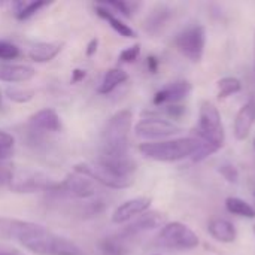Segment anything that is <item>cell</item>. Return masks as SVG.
I'll return each mask as SVG.
<instances>
[{
    "label": "cell",
    "mask_w": 255,
    "mask_h": 255,
    "mask_svg": "<svg viewBox=\"0 0 255 255\" xmlns=\"http://www.w3.org/2000/svg\"><path fill=\"white\" fill-rule=\"evenodd\" d=\"M28 251L39 255H84V251L72 241L30 221L16 220L13 236Z\"/></svg>",
    "instance_id": "obj_1"
},
{
    "label": "cell",
    "mask_w": 255,
    "mask_h": 255,
    "mask_svg": "<svg viewBox=\"0 0 255 255\" xmlns=\"http://www.w3.org/2000/svg\"><path fill=\"white\" fill-rule=\"evenodd\" d=\"M133 114L128 109H123L111 117L102 134V155L103 157H128L130 131H131Z\"/></svg>",
    "instance_id": "obj_2"
},
{
    "label": "cell",
    "mask_w": 255,
    "mask_h": 255,
    "mask_svg": "<svg viewBox=\"0 0 255 255\" xmlns=\"http://www.w3.org/2000/svg\"><path fill=\"white\" fill-rule=\"evenodd\" d=\"M202 140L196 137H181L173 140H160V142H146L139 145V151L149 160L172 163L179 161L188 157H194L200 149Z\"/></svg>",
    "instance_id": "obj_3"
},
{
    "label": "cell",
    "mask_w": 255,
    "mask_h": 255,
    "mask_svg": "<svg viewBox=\"0 0 255 255\" xmlns=\"http://www.w3.org/2000/svg\"><path fill=\"white\" fill-rule=\"evenodd\" d=\"M199 131L200 140L212 151L217 152L226 143V131L221 121V114L218 108L209 100L200 103L199 111Z\"/></svg>",
    "instance_id": "obj_4"
},
{
    "label": "cell",
    "mask_w": 255,
    "mask_h": 255,
    "mask_svg": "<svg viewBox=\"0 0 255 255\" xmlns=\"http://www.w3.org/2000/svg\"><path fill=\"white\" fill-rule=\"evenodd\" d=\"M58 182L60 181L39 170L15 169L7 187L15 193H36V191L54 193L58 187Z\"/></svg>",
    "instance_id": "obj_5"
},
{
    "label": "cell",
    "mask_w": 255,
    "mask_h": 255,
    "mask_svg": "<svg viewBox=\"0 0 255 255\" xmlns=\"http://www.w3.org/2000/svg\"><path fill=\"white\" fill-rule=\"evenodd\" d=\"M157 244L169 250L190 251L199 247V238L188 226L173 221L163 226L157 236Z\"/></svg>",
    "instance_id": "obj_6"
},
{
    "label": "cell",
    "mask_w": 255,
    "mask_h": 255,
    "mask_svg": "<svg viewBox=\"0 0 255 255\" xmlns=\"http://www.w3.org/2000/svg\"><path fill=\"white\" fill-rule=\"evenodd\" d=\"M73 170L79 175H84L90 178L93 182L102 184L103 187L114 188V190H121V188H128L133 184V178H126L114 170H111L108 166L102 164L100 161L96 163H78Z\"/></svg>",
    "instance_id": "obj_7"
},
{
    "label": "cell",
    "mask_w": 255,
    "mask_h": 255,
    "mask_svg": "<svg viewBox=\"0 0 255 255\" xmlns=\"http://www.w3.org/2000/svg\"><path fill=\"white\" fill-rule=\"evenodd\" d=\"M175 43L184 57H187L193 63H199L205 54L206 30L202 24H193L176 36Z\"/></svg>",
    "instance_id": "obj_8"
},
{
    "label": "cell",
    "mask_w": 255,
    "mask_h": 255,
    "mask_svg": "<svg viewBox=\"0 0 255 255\" xmlns=\"http://www.w3.org/2000/svg\"><path fill=\"white\" fill-rule=\"evenodd\" d=\"M96 193H97L96 184L90 178L75 172L72 175H67L64 179H61L58 182L57 190L52 194L60 196V197H66V199L88 200V199L94 197Z\"/></svg>",
    "instance_id": "obj_9"
},
{
    "label": "cell",
    "mask_w": 255,
    "mask_h": 255,
    "mask_svg": "<svg viewBox=\"0 0 255 255\" xmlns=\"http://www.w3.org/2000/svg\"><path fill=\"white\" fill-rule=\"evenodd\" d=\"M182 131V127L169 121L163 120L160 117H148L140 120L134 126L136 136L142 139H164L175 134H179Z\"/></svg>",
    "instance_id": "obj_10"
},
{
    "label": "cell",
    "mask_w": 255,
    "mask_h": 255,
    "mask_svg": "<svg viewBox=\"0 0 255 255\" xmlns=\"http://www.w3.org/2000/svg\"><path fill=\"white\" fill-rule=\"evenodd\" d=\"M193 90V85L188 81H175L161 90H158L152 99L155 106H170L178 105L181 100H184Z\"/></svg>",
    "instance_id": "obj_11"
},
{
    "label": "cell",
    "mask_w": 255,
    "mask_h": 255,
    "mask_svg": "<svg viewBox=\"0 0 255 255\" xmlns=\"http://www.w3.org/2000/svg\"><path fill=\"white\" fill-rule=\"evenodd\" d=\"M164 223H166V220H164L163 214H160V212H145L136 221H133L131 224L124 227L118 235L123 236L124 239H130V238H134V236L142 235L145 232L158 229V227L164 226Z\"/></svg>",
    "instance_id": "obj_12"
},
{
    "label": "cell",
    "mask_w": 255,
    "mask_h": 255,
    "mask_svg": "<svg viewBox=\"0 0 255 255\" xmlns=\"http://www.w3.org/2000/svg\"><path fill=\"white\" fill-rule=\"evenodd\" d=\"M149 206H151V199L149 197H134V199H130V200L124 202L123 205H120L114 211L112 221L115 224L128 223L134 217H139V215L148 212Z\"/></svg>",
    "instance_id": "obj_13"
},
{
    "label": "cell",
    "mask_w": 255,
    "mask_h": 255,
    "mask_svg": "<svg viewBox=\"0 0 255 255\" xmlns=\"http://www.w3.org/2000/svg\"><path fill=\"white\" fill-rule=\"evenodd\" d=\"M28 128L40 134L57 133L61 130V120L54 109H42L28 118Z\"/></svg>",
    "instance_id": "obj_14"
},
{
    "label": "cell",
    "mask_w": 255,
    "mask_h": 255,
    "mask_svg": "<svg viewBox=\"0 0 255 255\" xmlns=\"http://www.w3.org/2000/svg\"><path fill=\"white\" fill-rule=\"evenodd\" d=\"M255 124V100H248L235 118L233 133L238 140H245Z\"/></svg>",
    "instance_id": "obj_15"
},
{
    "label": "cell",
    "mask_w": 255,
    "mask_h": 255,
    "mask_svg": "<svg viewBox=\"0 0 255 255\" xmlns=\"http://www.w3.org/2000/svg\"><path fill=\"white\" fill-rule=\"evenodd\" d=\"M36 75V70L27 64L0 61V81L4 82H27Z\"/></svg>",
    "instance_id": "obj_16"
},
{
    "label": "cell",
    "mask_w": 255,
    "mask_h": 255,
    "mask_svg": "<svg viewBox=\"0 0 255 255\" xmlns=\"http://www.w3.org/2000/svg\"><path fill=\"white\" fill-rule=\"evenodd\" d=\"M172 18V9L166 4H157L146 16L145 19V31L149 33V34H158L164 27L166 24L169 22V19Z\"/></svg>",
    "instance_id": "obj_17"
},
{
    "label": "cell",
    "mask_w": 255,
    "mask_h": 255,
    "mask_svg": "<svg viewBox=\"0 0 255 255\" xmlns=\"http://www.w3.org/2000/svg\"><path fill=\"white\" fill-rule=\"evenodd\" d=\"M208 232H209V235L215 241H218L221 244H232L238 238L236 227L230 221H227L224 218H214V220H211L209 226H208Z\"/></svg>",
    "instance_id": "obj_18"
},
{
    "label": "cell",
    "mask_w": 255,
    "mask_h": 255,
    "mask_svg": "<svg viewBox=\"0 0 255 255\" xmlns=\"http://www.w3.org/2000/svg\"><path fill=\"white\" fill-rule=\"evenodd\" d=\"M63 49L60 42H39L34 43L28 51V58L36 63H48L54 60Z\"/></svg>",
    "instance_id": "obj_19"
},
{
    "label": "cell",
    "mask_w": 255,
    "mask_h": 255,
    "mask_svg": "<svg viewBox=\"0 0 255 255\" xmlns=\"http://www.w3.org/2000/svg\"><path fill=\"white\" fill-rule=\"evenodd\" d=\"M96 13L102 18V19H105L120 36H123V37H136V31L128 25V24H126L123 19H120L109 7H106L105 4H97L96 6Z\"/></svg>",
    "instance_id": "obj_20"
},
{
    "label": "cell",
    "mask_w": 255,
    "mask_h": 255,
    "mask_svg": "<svg viewBox=\"0 0 255 255\" xmlns=\"http://www.w3.org/2000/svg\"><path fill=\"white\" fill-rule=\"evenodd\" d=\"M127 79H128V73L126 70H123L120 67L109 69L105 73V76H103V79H102V82L99 85V93L100 94H109L115 88H118L121 84H124Z\"/></svg>",
    "instance_id": "obj_21"
},
{
    "label": "cell",
    "mask_w": 255,
    "mask_h": 255,
    "mask_svg": "<svg viewBox=\"0 0 255 255\" xmlns=\"http://www.w3.org/2000/svg\"><path fill=\"white\" fill-rule=\"evenodd\" d=\"M100 251L103 255H127L128 248L126 245V239L120 235L105 238L100 242Z\"/></svg>",
    "instance_id": "obj_22"
},
{
    "label": "cell",
    "mask_w": 255,
    "mask_h": 255,
    "mask_svg": "<svg viewBox=\"0 0 255 255\" xmlns=\"http://www.w3.org/2000/svg\"><path fill=\"white\" fill-rule=\"evenodd\" d=\"M226 209L238 217H244V218H255V209L245 200L239 199V197H229L226 200Z\"/></svg>",
    "instance_id": "obj_23"
},
{
    "label": "cell",
    "mask_w": 255,
    "mask_h": 255,
    "mask_svg": "<svg viewBox=\"0 0 255 255\" xmlns=\"http://www.w3.org/2000/svg\"><path fill=\"white\" fill-rule=\"evenodd\" d=\"M217 88H218V99L224 100V99H229L230 96L239 93L242 90V82L235 76H226L218 81Z\"/></svg>",
    "instance_id": "obj_24"
},
{
    "label": "cell",
    "mask_w": 255,
    "mask_h": 255,
    "mask_svg": "<svg viewBox=\"0 0 255 255\" xmlns=\"http://www.w3.org/2000/svg\"><path fill=\"white\" fill-rule=\"evenodd\" d=\"M48 4V1H19L15 4V15L18 19H28Z\"/></svg>",
    "instance_id": "obj_25"
},
{
    "label": "cell",
    "mask_w": 255,
    "mask_h": 255,
    "mask_svg": "<svg viewBox=\"0 0 255 255\" xmlns=\"http://www.w3.org/2000/svg\"><path fill=\"white\" fill-rule=\"evenodd\" d=\"M105 6L109 7V9H115L117 12H121L124 16H131V15L140 7V3H137V1L120 0V1H109V3H106Z\"/></svg>",
    "instance_id": "obj_26"
},
{
    "label": "cell",
    "mask_w": 255,
    "mask_h": 255,
    "mask_svg": "<svg viewBox=\"0 0 255 255\" xmlns=\"http://www.w3.org/2000/svg\"><path fill=\"white\" fill-rule=\"evenodd\" d=\"M6 96L15 103H28L34 97V91L28 88H7Z\"/></svg>",
    "instance_id": "obj_27"
},
{
    "label": "cell",
    "mask_w": 255,
    "mask_h": 255,
    "mask_svg": "<svg viewBox=\"0 0 255 255\" xmlns=\"http://www.w3.org/2000/svg\"><path fill=\"white\" fill-rule=\"evenodd\" d=\"M15 148V140L12 134L0 130V160H6L13 154Z\"/></svg>",
    "instance_id": "obj_28"
},
{
    "label": "cell",
    "mask_w": 255,
    "mask_h": 255,
    "mask_svg": "<svg viewBox=\"0 0 255 255\" xmlns=\"http://www.w3.org/2000/svg\"><path fill=\"white\" fill-rule=\"evenodd\" d=\"M19 57V48L7 40H0V60H15Z\"/></svg>",
    "instance_id": "obj_29"
},
{
    "label": "cell",
    "mask_w": 255,
    "mask_h": 255,
    "mask_svg": "<svg viewBox=\"0 0 255 255\" xmlns=\"http://www.w3.org/2000/svg\"><path fill=\"white\" fill-rule=\"evenodd\" d=\"M16 220L12 218H0V238L3 239H12L13 230H15Z\"/></svg>",
    "instance_id": "obj_30"
},
{
    "label": "cell",
    "mask_w": 255,
    "mask_h": 255,
    "mask_svg": "<svg viewBox=\"0 0 255 255\" xmlns=\"http://www.w3.org/2000/svg\"><path fill=\"white\" fill-rule=\"evenodd\" d=\"M139 54H140V45L136 43L130 48H126L121 54H120V60L123 63H134L137 58H139Z\"/></svg>",
    "instance_id": "obj_31"
},
{
    "label": "cell",
    "mask_w": 255,
    "mask_h": 255,
    "mask_svg": "<svg viewBox=\"0 0 255 255\" xmlns=\"http://www.w3.org/2000/svg\"><path fill=\"white\" fill-rule=\"evenodd\" d=\"M13 170H15V167L10 163H7L6 160H0V187L9 185Z\"/></svg>",
    "instance_id": "obj_32"
},
{
    "label": "cell",
    "mask_w": 255,
    "mask_h": 255,
    "mask_svg": "<svg viewBox=\"0 0 255 255\" xmlns=\"http://www.w3.org/2000/svg\"><path fill=\"white\" fill-rule=\"evenodd\" d=\"M220 173L229 182H238V179H239V172L232 164H223V166H220Z\"/></svg>",
    "instance_id": "obj_33"
},
{
    "label": "cell",
    "mask_w": 255,
    "mask_h": 255,
    "mask_svg": "<svg viewBox=\"0 0 255 255\" xmlns=\"http://www.w3.org/2000/svg\"><path fill=\"white\" fill-rule=\"evenodd\" d=\"M164 112L169 117H172V118H179L185 112V108L184 106H179V105H170V106H166L164 108Z\"/></svg>",
    "instance_id": "obj_34"
},
{
    "label": "cell",
    "mask_w": 255,
    "mask_h": 255,
    "mask_svg": "<svg viewBox=\"0 0 255 255\" xmlns=\"http://www.w3.org/2000/svg\"><path fill=\"white\" fill-rule=\"evenodd\" d=\"M97 48H99V39L94 37V39H91L90 43L87 45V51H85L87 55H88V57H93V55L97 52Z\"/></svg>",
    "instance_id": "obj_35"
},
{
    "label": "cell",
    "mask_w": 255,
    "mask_h": 255,
    "mask_svg": "<svg viewBox=\"0 0 255 255\" xmlns=\"http://www.w3.org/2000/svg\"><path fill=\"white\" fill-rule=\"evenodd\" d=\"M87 76V73H85V70H81V69H75L73 72H72V84H78V82H81L84 78Z\"/></svg>",
    "instance_id": "obj_36"
},
{
    "label": "cell",
    "mask_w": 255,
    "mask_h": 255,
    "mask_svg": "<svg viewBox=\"0 0 255 255\" xmlns=\"http://www.w3.org/2000/svg\"><path fill=\"white\" fill-rule=\"evenodd\" d=\"M0 255H24L21 254L19 251L13 250V248H9L6 245H0Z\"/></svg>",
    "instance_id": "obj_37"
},
{
    "label": "cell",
    "mask_w": 255,
    "mask_h": 255,
    "mask_svg": "<svg viewBox=\"0 0 255 255\" xmlns=\"http://www.w3.org/2000/svg\"><path fill=\"white\" fill-rule=\"evenodd\" d=\"M148 69L151 73H155L157 69H158V61L155 57H148Z\"/></svg>",
    "instance_id": "obj_38"
},
{
    "label": "cell",
    "mask_w": 255,
    "mask_h": 255,
    "mask_svg": "<svg viewBox=\"0 0 255 255\" xmlns=\"http://www.w3.org/2000/svg\"><path fill=\"white\" fill-rule=\"evenodd\" d=\"M3 108V94H1V91H0V109Z\"/></svg>",
    "instance_id": "obj_39"
},
{
    "label": "cell",
    "mask_w": 255,
    "mask_h": 255,
    "mask_svg": "<svg viewBox=\"0 0 255 255\" xmlns=\"http://www.w3.org/2000/svg\"><path fill=\"white\" fill-rule=\"evenodd\" d=\"M254 55H255V36H254Z\"/></svg>",
    "instance_id": "obj_40"
},
{
    "label": "cell",
    "mask_w": 255,
    "mask_h": 255,
    "mask_svg": "<svg viewBox=\"0 0 255 255\" xmlns=\"http://www.w3.org/2000/svg\"><path fill=\"white\" fill-rule=\"evenodd\" d=\"M254 148H255V140H254Z\"/></svg>",
    "instance_id": "obj_41"
},
{
    "label": "cell",
    "mask_w": 255,
    "mask_h": 255,
    "mask_svg": "<svg viewBox=\"0 0 255 255\" xmlns=\"http://www.w3.org/2000/svg\"><path fill=\"white\" fill-rule=\"evenodd\" d=\"M152 255H160V254H152Z\"/></svg>",
    "instance_id": "obj_42"
},
{
    "label": "cell",
    "mask_w": 255,
    "mask_h": 255,
    "mask_svg": "<svg viewBox=\"0 0 255 255\" xmlns=\"http://www.w3.org/2000/svg\"><path fill=\"white\" fill-rule=\"evenodd\" d=\"M254 233H255V226H254Z\"/></svg>",
    "instance_id": "obj_43"
},
{
    "label": "cell",
    "mask_w": 255,
    "mask_h": 255,
    "mask_svg": "<svg viewBox=\"0 0 255 255\" xmlns=\"http://www.w3.org/2000/svg\"><path fill=\"white\" fill-rule=\"evenodd\" d=\"M254 196H255V193H254Z\"/></svg>",
    "instance_id": "obj_44"
}]
</instances>
